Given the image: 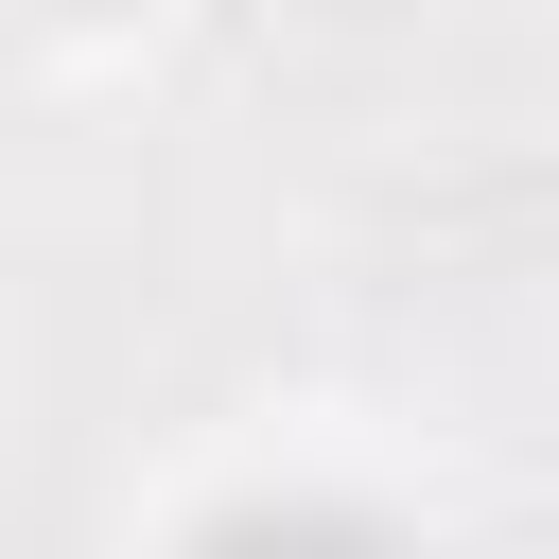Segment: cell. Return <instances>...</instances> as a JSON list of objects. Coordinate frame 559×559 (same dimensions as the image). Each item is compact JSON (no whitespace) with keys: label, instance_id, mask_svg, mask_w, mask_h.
<instances>
[{"label":"cell","instance_id":"7a4b0ae2","mask_svg":"<svg viewBox=\"0 0 559 559\" xmlns=\"http://www.w3.org/2000/svg\"><path fill=\"white\" fill-rule=\"evenodd\" d=\"M70 17H122V0H70Z\"/></svg>","mask_w":559,"mask_h":559},{"label":"cell","instance_id":"6da1fadb","mask_svg":"<svg viewBox=\"0 0 559 559\" xmlns=\"http://www.w3.org/2000/svg\"><path fill=\"white\" fill-rule=\"evenodd\" d=\"M192 559H402V542H384L367 507H227Z\"/></svg>","mask_w":559,"mask_h":559}]
</instances>
